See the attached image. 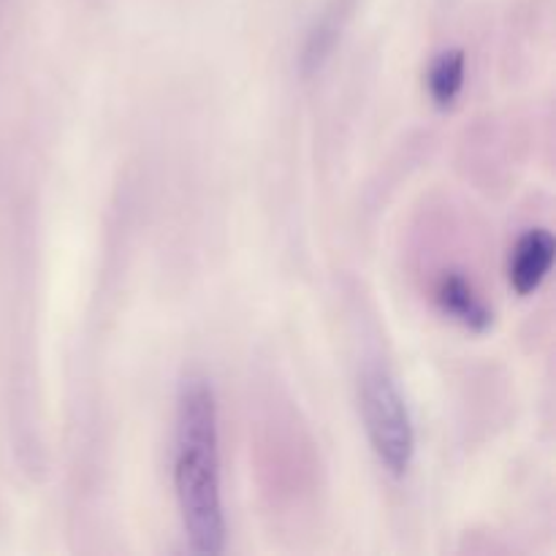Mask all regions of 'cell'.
Listing matches in <instances>:
<instances>
[{
	"instance_id": "277c9868",
	"label": "cell",
	"mask_w": 556,
	"mask_h": 556,
	"mask_svg": "<svg viewBox=\"0 0 556 556\" xmlns=\"http://www.w3.org/2000/svg\"><path fill=\"white\" fill-rule=\"evenodd\" d=\"M434 304L440 307V313L448 315L451 320L462 324L470 331H489L494 324L492 309L486 307L481 296L476 293V288L459 275V271H445L443 277L434 286Z\"/></svg>"
},
{
	"instance_id": "6da1fadb",
	"label": "cell",
	"mask_w": 556,
	"mask_h": 556,
	"mask_svg": "<svg viewBox=\"0 0 556 556\" xmlns=\"http://www.w3.org/2000/svg\"><path fill=\"white\" fill-rule=\"evenodd\" d=\"M174 489L193 552L220 554L226 548V516L220 494L217 400L212 383L201 372H188L179 383Z\"/></svg>"
},
{
	"instance_id": "5b68a950",
	"label": "cell",
	"mask_w": 556,
	"mask_h": 556,
	"mask_svg": "<svg viewBox=\"0 0 556 556\" xmlns=\"http://www.w3.org/2000/svg\"><path fill=\"white\" fill-rule=\"evenodd\" d=\"M342 22H345V3H334L318 22H315L302 52L304 74H315V71H320V65L331 58V52H334V47L342 38Z\"/></svg>"
},
{
	"instance_id": "3957f363",
	"label": "cell",
	"mask_w": 556,
	"mask_h": 556,
	"mask_svg": "<svg viewBox=\"0 0 556 556\" xmlns=\"http://www.w3.org/2000/svg\"><path fill=\"white\" fill-rule=\"evenodd\" d=\"M556 242L546 228H530L516 242L508 264V280L519 296H530L543 286L546 275L552 271Z\"/></svg>"
},
{
	"instance_id": "7a4b0ae2",
	"label": "cell",
	"mask_w": 556,
	"mask_h": 556,
	"mask_svg": "<svg viewBox=\"0 0 556 556\" xmlns=\"http://www.w3.org/2000/svg\"><path fill=\"white\" fill-rule=\"evenodd\" d=\"M358 405L380 465L402 478L416 456V429L400 386L389 369L367 367L358 378Z\"/></svg>"
},
{
	"instance_id": "8992f818",
	"label": "cell",
	"mask_w": 556,
	"mask_h": 556,
	"mask_svg": "<svg viewBox=\"0 0 556 556\" xmlns=\"http://www.w3.org/2000/svg\"><path fill=\"white\" fill-rule=\"evenodd\" d=\"M465 68H467V60L462 49H448V52L434 58V63L429 65V74H427V87L434 106L440 109L454 106L462 87H465Z\"/></svg>"
}]
</instances>
